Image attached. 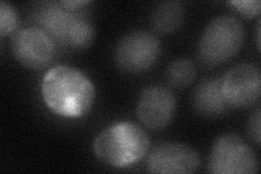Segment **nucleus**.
Listing matches in <instances>:
<instances>
[{
	"label": "nucleus",
	"mask_w": 261,
	"mask_h": 174,
	"mask_svg": "<svg viewBox=\"0 0 261 174\" xmlns=\"http://www.w3.org/2000/svg\"><path fill=\"white\" fill-rule=\"evenodd\" d=\"M184 7L177 2L160 3L150 15L152 29L159 34H171L181 28L184 21Z\"/></svg>",
	"instance_id": "12"
},
{
	"label": "nucleus",
	"mask_w": 261,
	"mask_h": 174,
	"mask_svg": "<svg viewBox=\"0 0 261 174\" xmlns=\"http://www.w3.org/2000/svg\"><path fill=\"white\" fill-rule=\"evenodd\" d=\"M208 171L214 174H254L258 158L244 139L234 133L219 136L211 148Z\"/></svg>",
	"instance_id": "4"
},
{
	"label": "nucleus",
	"mask_w": 261,
	"mask_h": 174,
	"mask_svg": "<svg viewBox=\"0 0 261 174\" xmlns=\"http://www.w3.org/2000/svg\"><path fill=\"white\" fill-rule=\"evenodd\" d=\"M244 41L241 21L223 14L212 20L202 32L198 44V59L206 67H218L240 52Z\"/></svg>",
	"instance_id": "3"
},
{
	"label": "nucleus",
	"mask_w": 261,
	"mask_h": 174,
	"mask_svg": "<svg viewBox=\"0 0 261 174\" xmlns=\"http://www.w3.org/2000/svg\"><path fill=\"white\" fill-rule=\"evenodd\" d=\"M160 48V40L152 33L135 31L119 41L114 52V60L123 72L140 74L156 63Z\"/></svg>",
	"instance_id": "5"
},
{
	"label": "nucleus",
	"mask_w": 261,
	"mask_h": 174,
	"mask_svg": "<svg viewBox=\"0 0 261 174\" xmlns=\"http://www.w3.org/2000/svg\"><path fill=\"white\" fill-rule=\"evenodd\" d=\"M150 140L136 124L122 122L105 129L93 144L94 154L103 163L127 168L142 160L149 151Z\"/></svg>",
	"instance_id": "2"
},
{
	"label": "nucleus",
	"mask_w": 261,
	"mask_h": 174,
	"mask_svg": "<svg viewBox=\"0 0 261 174\" xmlns=\"http://www.w3.org/2000/svg\"><path fill=\"white\" fill-rule=\"evenodd\" d=\"M13 56L23 67L40 70L48 67L56 56V43L38 27L16 31L11 38Z\"/></svg>",
	"instance_id": "6"
},
{
	"label": "nucleus",
	"mask_w": 261,
	"mask_h": 174,
	"mask_svg": "<svg viewBox=\"0 0 261 174\" xmlns=\"http://www.w3.org/2000/svg\"><path fill=\"white\" fill-rule=\"evenodd\" d=\"M82 14L72 12L60 3H48L35 11L33 20L38 28L44 30L56 44L68 47V38L71 30Z\"/></svg>",
	"instance_id": "10"
},
{
	"label": "nucleus",
	"mask_w": 261,
	"mask_h": 174,
	"mask_svg": "<svg viewBox=\"0 0 261 174\" xmlns=\"http://www.w3.org/2000/svg\"><path fill=\"white\" fill-rule=\"evenodd\" d=\"M95 39V29L85 16L81 15L73 26L68 38V47L73 49H86Z\"/></svg>",
	"instance_id": "14"
},
{
	"label": "nucleus",
	"mask_w": 261,
	"mask_h": 174,
	"mask_svg": "<svg viewBox=\"0 0 261 174\" xmlns=\"http://www.w3.org/2000/svg\"><path fill=\"white\" fill-rule=\"evenodd\" d=\"M235 8V10L245 18H254L261 10V3L259 0H232L228 3Z\"/></svg>",
	"instance_id": "16"
},
{
	"label": "nucleus",
	"mask_w": 261,
	"mask_h": 174,
	"mask_svg": "<svg viewBox=\"0 0 261 174\" xmlns=\"http://www.w3.org/2000/svg\"><path fill=\"white\" fill-rule=\"evenodd\" d=\"M222 92L230 107L248 108L256 104L261 92V72L258 65L241 63L222 78Z\"/></svg>",
	"instance_id": "7"
},
{
	"label": "nucleus",
	"mask_w": 261,
	"mask_h": 174,
	"mask_svg": "<svg viewBox=\"0 0 261 174\" xmlns=\"http://www.w3.org/2000/svg\"><path fill=\"white\" fill-rule=\"evenodd\" d=\"M260 121H261V110L260 108L251 114V117L247 123V133L250 139L254 142L257 146L260 145Z\"/></svg>",
	"instance_id": "17"
},
{
	"label": "nucleus",
	"mask_w": 261,
	"mask_h": 174,
	"mask_svg": "<svg viewBox=\"0 0 261 174\" xmlns=\"http://www.w3.org/2000/svg\"><path fill=\"white\" fill-rule=\"evenodd\" d=\"M19 27V15L10 4L0 3V36L14 34Z\"/></svg>",
	"instance_id": "15"
},
{
	"label": "nucleus",
	"mask_w": 261,
	"mask_h": 174,
	"mask_svg": "<svg viewBox=\"0 0 261 174\" xmlns=\"http://www.w3.org/2000/svg\"><path fill=\"white\" fill-rule=\"evenodd\" d=\"M166 76L171 86L176 88L187 87L196 78L195 64L191 59L179 58L169 64Z\"/></svg>",
	"instance_id": "13"
},
{
	"label": "nucleus",
	"mask_w": 261,
	"mask_h": 174,
	"mask_svg": "<svg viewBox=\"0 0 261 174\" xmlns=\"http://www.w3.org/2000/svg\"><path fill=\"white\" fill-rule=\"evenodd\" d=\"M176 109V99L171 90L165 86L145 88L136 105L137 118L145 127L160 130L172 120Z\"/></svg>",
	"instance_id": "9"
},
{
	"label": "nucleus",
	"mask_w": 261,
	"mask_h": 174,
	"mask_svg": "<svg viewBox=\"0 0 261 174\" xmlns=\"http://www.w3.org/2000/svg\"><path fill=\"white\" fill-rule=\"evenodd\" d=\"M200 157L192 147L163 143L154 147L147 159V170L157 174H189L198 170Z\"/></svg>",
	"instance_id": "8"
},
{
	"label": "nucleus",
	"mask_w": 261,
	"mask_h": 174,
	"mask_svg": "<svg viewBox=\"0 0 261 174\" xmlns=\"http://www.w3.org/2000/svg\"><path fill=\"white\" fill-rule=\"evenodd\" d=\"M42 96L46 106L62 118L86 115L95 102L92 81L79 69L57 65L49 70L42 82Z\"/></svg>",
	"instance_id": "1"
},
{
	"label": "nucleus",
	"mask_w": 261,
	"mask_h": 174,
	"mask_svg": "<svg viewBox=\"0 0 261 174\" xmlns=\"http://www.w3.org/2000/svg\"><path fill=\"white\" fill-rule=\"evenodd\" d=\"M89 4H91L89 2H82V0H79V2H60V5L64 8V9L72 12H75L82 9L84 6H87Z\"/></svg>",
	"instance_id": "18"
},
{
	"label": "nucleus",
	"mask_w": 261,
	"mask_h": 174,
	"mask_svg": "<svg viewBox=\"0 0 261 174\" xmlns=\"http://www.w3.org/2000/svg\"><path fill=\"white\" fill-rule=\"evenodd\" d=\"M192 106L196 113L207 119L218 118L231 108L222 92V79L202 80L194 89Z\"/></svg>",
	"instance_id": "11"
}]
</instances>
